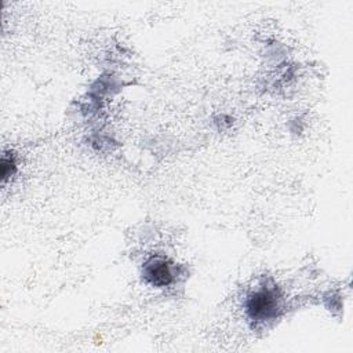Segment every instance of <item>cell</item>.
Instances as JSON below:
<instances>
[{
  "instance_id": "1",
  "label": "cell",
  "mask_w": 353,
  "mask_h": 353,
  "mask_svg": "<svg viewBox=\"0 0 353 353\" xmlns=\"http://www.w3.org/2000/svg\"><path fill=\"white\" fill-rule=\"evenodd\" d=\"M279 309V298L270 288L255 291L247 301V312L251 319L268 320L276 314Z\"/></svg>"
},
{
  "instance_id": "2",
  "label": "cell",
  "mask_w": 353,
  "mask_h": 353,
  "mask_svg": "<svg viewBox=\"0 0 353 353\" xmlns=\"http://www.w3.org/2000/svg\"><path fill=\"white\" fill-rule=\"evenodd\" d=\"M145 279L156 285V287H164L168 285L174 280V274L171 270V266L161 258H153L150 259L143 269Z\"/></svg>"
}]
</instances>
